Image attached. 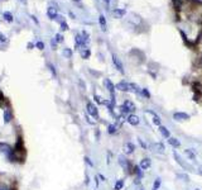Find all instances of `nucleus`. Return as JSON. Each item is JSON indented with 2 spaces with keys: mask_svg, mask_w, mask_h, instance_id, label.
<instances>
[{
  "mask_svg": "<svg viewBox=\"0 0 202 190\" xmlns=\"http://www.w3.org/2000/svg\"><path fill=\"white\" fill-rule=\"evenodd\" d=\"M194 190H201V189H198V188H197V189H194Z\"/></svg>",
  "mask_w": 202,
  "mask_h": 190,
  "instance_id": "obj_43",
  "label": "nucleus"
},
{
  "mask_svg": "<svg viewBox=\"0 0 202 190\" xmlns=\"http://www.w3.org/2000/svg\"><path fill=\"white\" fill-rule=\"evenodd\" d=\"M105 3H106V6H109L110 5V0H105Z\"/></svg>",
  "mask_w": 202,
  "mask_h": 190,
  "instance_id": "obj_40",
  "label": "nucleus"
},
{
  "mask_svg": "<svg viewBox=\"0 0 202 190\" xmlns=\"http://www.w3.org/2000/svg\"><path fill=\"white\" fill-rule=\"evenodd\" d=\"M120 114H122V115H125V114H132L133 112L135 110V104L132 102V100H125L124 103H122L121 105H120Z\"/></svg>",
  "mask_w": 202,
  "mask_h": 190,
  "instance_id": "obj_2",
  "label": "nucleus"
},
{
  "mask_svg": "<svg viewBox=\"0 0 202 190\" xmlns=\"http://www.w3.org/2000/svg\"><path fill=\"white\" fill-rule=\"evenodd\" d=\"M104 85H105V88L107 89V91L110 93V95H114V94H115V90H116V88L114 86V84L111 82L110 79H104Z\"/></svg>",
  "mask_w": 202,
  "mask_h": 190,
  "instance_id": "obj_13",
  "label": "nucleus"
},
{
  "mask_svg": "<svg viewBox=\"0 0 202 190\" xmlns=\"http://www.w3.org/2000/svg\"><path fill=\"white\" fill-rule=\"evenodd\" d=\"M99 178L101 179V181H106V178L104 176V175H101V174H100V175H99Z\"/></svg>",
  "mask_w": 202,
  "mask_h": 190,
  "instance_id": "obj_39",
  "label": "nucleus"
},
{
  "mask_svg": "<svg viewBox=\"0 0 202 190\" xmlns=\"http://www.w3.org/2000/svg\"><path fill=\"white\" fill-rule=\"evenodd\" d=\"M85 161H86V162H87V165H89V166H91V167H93V164L91 162V160H90L89 157H85Z\"/></svg>",
  "mask_w": 202,
  "mask_h": 190,
  "instance_id": "obj_36",
  "label": "nucleus"
},
{
  "mask_svg": "<svg viewBox=\"0 0 202 190\" xmlns=\"http://www.w3.org/2000/svg\"><path fill=\"white\" fill-rule=\"evenodd\" d=\"M126 122L130 124V125H133V127H135V125H138L139 123H140V118L136 115V114H129L128 117H126Z\"/></svg>",
  "mask_w": 202,
  "mask_h": 190,
  "instance_id": "obj_11",
  "label": "nucleus"
},
{
  "mask_svg": "<svg viewBox=\"0 0 202 190\" xmlns=\"http://www.w3.org/2000/svg\"><path fill=\"white\" fill-rule=\"evenodd\" d=\"M197 172L201 175V176H202V165H200L198 167H197Z\"/></svg>",
  "mask_w": 202,
  "mask_h": 190,
  "instance_id": "obj_38",
  "label": "nucleus"
},
{
  "mask_svg": "<svg viewBox=\"0 0 202 190\" xmlns=\"http://www.w3.org/2000/svg\"><path fill=\"white\" fill-rule=\"evenodd\" d=\"M93 99H95L96 103H99V104H101V105H104V104H105V99L103 100V98L99 96V95H93Z\"/></svg>",
  "mask_w": 202,
  "mask_h": 190,
  "instance_id": "obj_28",
  "label": "nucleus"
},
{
  "mask_svg": "<svg viewBox=\"0 0 202 190\" xmlns=\"http://www.w3.org/2000/svg\"><path fill=\"white\" fill-rule=\"evenodd\" d=\"M138 142H139V145H140V147H142V148H144V150H147V148H148L147 143L144 142V141H143L142 138H138Z\"/></svg>",
  "mask_w": 202,
  "mask_h": 190,
  "instance_id": "obj_31",
  "label": "nucleus"
},
{
  "mask_svg": "<svg viewBox=\"0 0 202 190\" xmlns=\"http://www.w3.org/2000/svg\"><path fill=\"white\" fill-rule=\"evenodd\" d=\"M99 22H100V27L103 31H106V19L104 15H100L99 17Z\"/></svg>",
  "mask_w": 202,
  "mask_h": 190,
  "instance_id": "obj_24",
  "label": "nucleus"
},
{
  "mask_svg": "<svg viewBox=\"0 0 202 190\" xmlns=\"http://www.w3.org/2000/svg\"><path fill=\"white\" fill-rule=\"evenodd\" d=\"M56 42H63V37H62V34H60V33H57L56 34Z\"/></svg>",
  "mask_w": 202,
  "mask_h": 190,
  "instance_id": "obj_32",
  "label": "nucleus"
},
{
  "mask_svg": "<svg viewBox=\"0 0 202 190\" xmlns=\"http://www.w3.org/2000/svg\"><path fill=\"white\" fill-rule=\"evenodd\" d=\"M173 157H174L176 160V162L181 166L183 170H187V171H193V167L190 165V164H187L186 161H183V158L181 157V155H179L177 151H173Z\"/></svg>",
  "mask_w": 202,
  "mask_h": 190,
  "instance_id": "obj_3",
  "label": "nucleus"
},
{
  "mask_svg": "<svg viewBox=\"0 0 202 190\" xmlns=\"http://www.w3.org/2000/svg\"><path fill=\"white\" fill-rule=\"evenodd\" d=\"M61 29H62V31H67V29H68V25H67L66 22H62V23H61Z\"/></svg>",
  "mask_w": 202,
  "mask_h": 190,
  "instance_id": "obj_34",
  "label": "nucleus"
},
{
  "mask_svg": "<svg viewBox=\"0 0 202 190\" xmlns=\"http://www.w3.org/2000/svg\"><path fill=\"white\" fill-rule=\"evenodd\" d=\"M73 2H77V3H78V2H81V0H73Z\"/></svg>",
  "mask_w": 202,
  "mask_h": 190,
  "instance_id": "obj_42",
  "label": "nucleus"
},
{
  "mask_svg": "<svg viewBox=\"0 0 202 190\" xmlns=\"http://www.w3.org/2000/svg\"><path fill=\"white\" fill-rule=\"evenodd\" d=\"M140 190H144V189H140Z\"/></svg>",
  "mask_w": 202,
  "mask_h": 190,
  "instance_id": "obj_44",
  "label": "nucleus"
},
{
  "mask_svg": "<svg viewBox=\"0 0 202 190\" xmlns=\"http://www.w3.org/2000/svg\"><path fill=\"white\" fill-rule=\"evenodd\" d=\"M142 95H143V96H145L147 99H149V98H150V93L148 91V89H147V88L142 89Z\"/></svg>",
  "mask_w": 202,
  "mask_h": 190,
  "instance_id": "obj_30",
  "label": "nucleus"
},
{
  "mask_svg": "<svg viewBox=\"0 0 202 190\" xmlns=\"http://www.w3.org/2000/svg\"><path fill=\"white\" fill-rule=\"evenodd\" d=\"M4 19L6 20V22H9V23H11L13 20H14L11 13H9V12H5V13H4Z\"/></svg>",
  "mask_w": 202,
  "mask_h": 190,
  "instance_id": "obj_26",
  "label": "nucleus"
},
{
  "mask_svg": "<svg viewBox=\"0 0 202 190\" xmlns=\"http://www.w3.org/2000/svg\"><path fill=\"white\" fill-rule=\"evenodd\" d=\"M148 114H150L152 115V122H153V124L154 125H157V127H161L162 125V119H161V117L158 115L155 112H153V110H145Z\"/></svg>",
  "mask_w": 202,
  "mask_h": 190,
  "instance_id": "obj_9",
  "label": "nucleus"
},
{
  "mask_svg": "<svg viewBox=\"0 0 202 190\" xmlns=\"http://www.w3.org/2000/svg\"><path fill=\"white\" fill-rule=\"evenodd\" d=\"M115 88H116V90H119V91H122V93H128V91H129V82L120 81V82H118L116 85H115Z\"/></svg>",
  "mask_w": 202,
  "mask_h": 190,
  "instance_id": "obj_14",
  "label": "nucleus"
},
{
  "mask_svg": "<svg viewBox=\"0 0 202 190\" xmlns=\"http://www.w3.org/2000/svg\"><path fill=\"white\" fill-rule=\"evenodd\" d=\"M124 185H125V180L124 179H119V180H116V182H115L114 190H121L122 188H124Z\"/></svg>",
  "mask_w": 202,
  "mask_h": 190,
  "instance_id": "obj_21",
  "label": "nucleus"
},
{
  "mask_svg": "<svg viewBox=\"0 0 202 190\" xmlns=\"http://www.w3.org/2000/svg\"><path fill=\"white\" fill-rule=\"evenodd\" d=\"M122 151H124V155L130 156L135 152V145L133 142H125L124 146H122Z\"/></svg>",
  "mask_w": 202,
  "mask_h": 190,
  "instance_id": "obj_7",
  "label": "nucleus"
},
{
  "mask_svg": "<svg viewBox=\"0 0 202 190\" xmlns=\"http://www.w3.org/2000/svg\"><path fill=\"white\" fill-rule=\"evenodd\" d=\"M119 128H120V125H118L116 123H111L107 125V133H109V135H116Z\"/></svg>",
  "mask_w": 202,
  "mask_h": 190,
  "instance_id": "obj_15",
  "label": "nucleus"
},
{
  "mask_svg": "<svg viewBox=\"0 0 202 190\" xmlns=\"http://www.w3.org/2000/svg\"><path fill=\"white\" fill-rule=\"evenodd\" d=\"M112 14H114V17H115V18L120 19V18H122V17L125 15V10H124V9H114Z\"/></svg>",
  "mask_w": 202,
  "mask_h": 190,
  "instance_id": "obj_22",
  "label": "nucleus"
},
{
  "mask_svg": "<svg viewBox=\"0 0 202 190\" xmlns=\"http://www.w3.org/2000/svg\"><path fill=\"white\" fill-rule=\"evenodd\" d=\"M0 42H6V37L2 33H0Z\"/></svg>",
  "mask_w": 202,
  "mask_h": 190,
  "instance_id": "obj_37",
  "label": "nucleus"
},
{
  "mask_svg": "<svg viewBox=\"0 0 202 190\" xmlns=\"http://www.w3.org/2000/svg\"><path fill=\"white\" fill-rule=\"evenodd\" d=\"M161 185H162V179L161 178H157L154 180V182H153V189H152V190H158V189L161 188Z\"/></svg>",
  "mask_w": 202,
  "mask_h": 190,
  "instance_id": "obj_25",
  "label": "nucleus"
},
{
  "mask_svg": "<svg viewBox=\"0 0 202 190\" xmlns=\"http://www.w3.org/2000/svg\"><path fill=\"white\" fill-rule=\"evenodd\" d=\"M20 2H21V3H27V0H20Z\"/></svg>",
  "mask_w": 202,
  "mask_h": 190,
  "instance_id": "obj_41",
  "label": "nucleus"
},
{
  "mask_svg": "<svg viewBox=\"0 0 202 190\" xmlns=\"http://www.w3.org/2000/svg\"><path fill=\"white\" fill-rule=\"evenodd\" d=\"M184 153L190 160H192V161L196 160V151H194V148H187L184 151Z\"/></svg>",
  "mask_w": 202,
  "mask_h": 190,
  "instance_id": "obj_19",
  "label": "nucleus"
},
{
  "mask_svg": "<svg viewBox=\"0 0 202 190\" xmlns=\"http://www.w3.org/2000/svg\"><path fill=\"white\" fill-rule=\"evenodd\" d=\"M129 91L135 93V94H142V89L135 82H129Z\"/></svg>",
  "mask_w": 202,
  "mask_h": 190,
  "instance_id": "obj_18",
  "label": "nucleus"
},
{
  "mask_svg": "<svg viewBox=\"0 0 202 190\" xmlns=\"http://www.w3.org/2000/svg\"><path fill=\"white\" fill-rule=\"evenodd\" d=\"M133 182H134L135 185H140L142 179H140V178H136V176H134V180H133Z\"/></svg>",
  "mask_w": 202,
  "mask_h": 190,
  "instance_id": "obj_33",
  "label": "nucleus"
},
{
  "mask_svg": "<svg viewBox=\"0 0 202 190\" xmlns=\"http://www.w3.org/2000/svg\"><path fill=\"white\" fill-rule=\"evenodd\" d=\"M112 63H114V66L116 67V70H118L119 72L124 74V66H122V63H121L120 58H118V56L112 55Z\"/></svg>",
  "mask_w": 202,
  "mask_h": 190,
  "instance_id": "obj_12",
  "label": "nucleus"
},
{
  "mask_svg": "<svg viewBox=\"0 0 202 190\" xmlns=\"http://www.w3.org/2000/svg\"><path fill=\"white\" fill-rule=\"evenodd\" d=\"M191 115L188 113H184V112H174L173 113V119L176 122H184V121H190Z\"/></svg>",
  "mask_w": 202,
  "mask_h": 190,
  "instance_id": "obj_5",
  "label": "nucleus"
},
{
  "mask_svg": "<svg viewBox=\"0 0 202 190\" xmlns=\"http://www.w3.org/2000/svg\"><path fill=\"white\" fill-rule=\"evenodd\" d=\"M0 190H14L9 184H5V182L0 181Z\"/></svg>",
  "mask_w": 202,
  "mask_h": 190,
  "instance_id": "obj_27",
  "label": "nucleus"
},
{
  "mask_svg": "<svg viewBox=\"0 0 202 190\" xmlns=\"http://www.w3.org/2000/svg\"><path fill=\"white\" fill-rule=\"evenodd\" d=\"M152 166V160L149 157H143L140 160V162H139V167L142 168L143 171H145V170H149Z\"/></svg>",
  "mask_w": 202,
  "mask_h": 190,
  "instance_id": "obj_10",
  "label": "nucleus"
},
{
  "mask_svg": "<svg viewBox=\"0 0 202 190\" xmlns=\"http://www.w3.org/2000/svg\"><path fill=\"white\" fill-rule=\"evenodd\" d=\"M13 148L9 146V145H6V143H0V153H3L5 155V156H8L10 160L13 157Z\"/></svg>",
  "mask_w": 202,
  "mask_h": 190,
  "instance_id": "obj_6",
  "label": "nucleus"
},
{
  "mask_svg": "<svg viewBox=\"0 0 202 190\" xmlns=\"http://www.w3.org/2000/svg\"><path fill=\"white\" fill-rule=\"evenodd\" d=\"M86 110H87V114L93 118V119H99V109L96 105H93L92 103H87L86 105Z\"/></svg>",
  "mask_w": 202,
  "mask_h": 190,
  "instance_id": "obj_4",
  "label": "nucleus"
},
{
  "mask_svg": "<svg viewBox=\"0 0 202 190\" xmlns=\"http://www.w3.org/2000/svg\"><path fill=\"white\" fill-rule=\"evenodd\" d=\"M63 55H64V57L71 58V56H72V51L70 50V48H64V50H63Z\"/></svg>",
  "mask_w": 202,
  "mask_h": 190,
  "instance_id": "obj_29",
  "label": "nucleus"
},
{
  "mask_svg": "<svg viewBox=\"0 0 202 190\" xmlns=\"http://www.w3.org/2000/svg\"><path fill=\"white\" fill-rule=\"evenodd\" d=\"M158 131H159V133L162 135V137H164V138H169V137H171V132H169V129H168L165 125L158 127Z\"/></svg>",
  "mask_w": 202,
  "mask_h": 190,
  "instance_id": "obj_16",
  "label": "nucleus"
},
{
  "mask_svg": "<svg viewBox=\"0 0 202 190\" xmlns=\"http://www.w3.org/2000/svg\"><path fill=\"white\" fill-rule=\"evenodd\" d=\"M118 162L119 165L121 166L122 170H125L128 174L133 175V168H134V165L130 162V160H128L124 155H120V156L118 157Z\"/></svg>",
  "mask_w": 202,
  "mask_h": 190,
  "instance_id": "obj_1",
  "label": "nucleus"
},
{
  "mask_svg": "<svg viewBox=\"0 0 202 190\" xmlns=\"http://www.w3.org/2000/svg\"><path fill=\"white\" fill-rule=\"evenodd\" d=\"M152 151L155 152V153L162 155V153L165 152V146H164L163 142H155V143L152 145Z\"/></svg>",
  "mask_w": 202,
  "mask_h": 190,
  "instance_id": "obj_8",
  "label": "nucleus"
},
{
  "mask_svg": "<svg viewBox=\"0 0 202 190\" xmlns=\"http://www.w3.org/2000/svg\"><path fill=\"white\" fill-rule=\"evenodd\" d=\"M168 143L173 147V148H178V147H181V142H179V139L176 138V137H169L168 138Z\"/></svg>",
  "mask_w": 202,
  "mask_h": 190,
  "instance_id": "obj_17",
  "label": "nucleus"
},
{
  "mask_svg": "<svg viewBox=\"0 0 202 190\" xmlns=\"http://www.w3.org/2000/svg\"><path fill=\"white\" fill-rule=\"evenodd\" d=\"M35 46H37L39 50H43V48H44V43H43V42H37V45H35Z\"/></svg>",
  "mask_w": 202,
  "mask_h": 190,
  "instance_id": "obj_35",
  "label": "nucleus"
},
{
  "mask_svg": "<svg viewBox=\"0 0 202 190\" xmlns=\"http://www.w3.org/2000/svg\"><path fill=\"white\" fill-rule=\"evenodd\" d=\"M90 55H91V52H90L89 48H86V47H82V48H81V56H82L85 60H87V58L90 57Z\"/></svg>",
  "mask_w": 202,
  "mask_h": 190,
  "instance_id": "obj_23",
  "label": "nucleus"
},
{
  "mask_svg": "<svg viewBox=\"0 0 202 190\" xmlns=\"http://www.w3.org/2000/svg\"><path fill=\"white\" fill-rule=\"evenodd\" d=\"M47 14H48V17H49L50 19H56V18H57V15H58V14H57V8H53V6H49Z\"/></svg>",
  "mask_w": 202,
  "mask_h": 190,
  "instance_id": "obj_20",
  "label": "nucleus"
}]
</instances>
